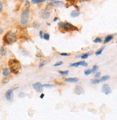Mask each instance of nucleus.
<instances>
[{"instance_id":"nucleus-40","label":"nucleus","mask_w":117,"mask_h":120,"mask_svg":"<svg viewBox=\"0 0 117 120\" xmlns=\"http://www.w3.org/2000/svg\"><path fill=\"white\" fill-rule=\"evenodd\" d=\"M44 96H45V95H44V93H42V94H41V95H40V98H44Z\"/></svg>"},{"instance_id":"nucleus-31","label":"nucleus","mask_w":117,"mask_h":120,"mask_svg":"<svg viewBox=\"0 0 117 120\" xmlns=\"http://www.w3.org/2000/svg\"><path fill=\"white\" fill-rule=\"evenodd\" d=\"M26 96V94L25 93H23V92L20 93H19V95H18V96H19L20 98H23V97H25Z\"/></svg>"},{"instance_id":"nucleus-15","label":"nucleus","mask_w":117,"mask_h":120,"mask_svg":"<svg viewBox=\"0 0 117 120\" xmlns=\"http://www.w3.org/2000/svg\"><path fill=\"white\" fill-rule=\"evenodd\" d=\"M7 54V51H6V49L4 46H2L0 48V54L2 56H5Z\"/></svg>"},{"instance_id":"nucleus-44","label":"nucleus","mask_w":117,"mask_h":120,"mask_svg":"<svg viewBox=\"0 0 117 120\" xmlns=\"http://www.w3.org/2000/svg\"><path fill=\"white\" fill-rule=\"evenodd\" d=\"M57 20H58V18H54V22H56V21H57Z\"/></svg>"},{"instance_id":"nucleus-17","label":"nucleus","mask_w":117,"mask_h":120,"mask_svg":"<svg viewBox=\"0 0 117 120\" xmlns=\"http://www.w3.org/2000/svg\"><path fill=\"white\" fill-rule=\"evenodd\" d=\"M110 79V76L109 75H105V76H103L101 79L100 80V81L101 82H104V81H106L108 80H109Z\"/></svg>"},{"instance_id":"nucleus-23","label":"nucleus","mask_w":117,"mask_h":120,"mask_svg":"<svg viewBox=\"0 0 117 120\" xmlns=\"http://www.w3.org/2000/svg\"><path fill=\"white\" fill-rule=\"evenodd\" d=\"M101 41H102L101 38H99V37H98V38H95L93 40V43H95V44H98V43H101Z\"/></svg>"},{"instance_id":"nucleus-11","label":"nucleus","mask_w":117,"mask_h":120,"mask_svg":"<svg viewBox=\"0 0 117 120\" xmlns=\"http://www.w3.org/2000/svg\"><path fill=\"white\" fill-rule=\"evenodd\" d=\"M113 35H108V36H107L105 38V39H104L103 44H108V42H110L111 40H113Z\"/></svg>"},{"instance_id":"nucleus-41","label":"nucleus","mask_w":117,"mask_h":120,"mask_svg":"<svg viewBox=\"0 0 117 120\" xmlns=\"http://www.w3.org/2000/svg\"><path fill=\"white\" fill-rule=\"evenodd\" d=\"M3 29L2 28H0V35H2V33H3Z\"/></svg>"},{"instance_id":"nucleus-25","label":"nucleus","mask_w":117,"mask_h":120,"mask_svg":"<svg viewBox=\"0 0 117 120\" xmlns=\"http://www.w3.org/2000/svg\"><path fill=\"white\" fill-rule=\"evenodd\" d=\"M46 0H32L33 3L34 4H38V3H41V2H45Z\"/></svg>"},{"instance_id":"nucleus-18","label":"nucleus","mask_w":117,"mask_h":120,"mask_svg":"<svg viewBox=\"0 0 117 120\" xmlns=\"http://www.w3.org/2000/svg\"><path fill=\"white\" fill-rule=\"evenodd\" d=\"M103 50H104V47H102V48H101L100 49H98V51H95V55H96V56L101 55V54H102V52L103 51Z\"/></svg>"},{"instance_id":"nucleus-34","label":"nucleus","mask_w":117,"mask_h":120,"mask_svg":"<svg viewBox=\"0 0 117 120\" xmlns=\"http://www.w3.org/2000/svg\"><path fill=\"white\" fill-rule=\"evenodd\" d=\"M33 26H34V28H35L38 29V28H40V24H39V23H35V24H34V25H33Z\"/></svg>"},{"instance_id":"nucleus-42","label":"nucleus","mask_w":117,"mask_h":120,"mask_svg":"<svg viewBox=\"0 0 117 120\" xmlns=\"http://www.w3.org/2000/svg\"><path fill=\"white\" fill-rule=\"evenodd\" d=\"M86 1H88V0H79L80 2H86Z\"/></svg>"},{"instance_id":"nucleus-10","label":"nucleus","mask_w":117,"mask_h":120,"mask_svg":"<svg viewBox=\"0 0 117 120\" xmlns=\"http://www.w3.org/2000/svg\"><path fill=\"white\" fill-rule=\"evenodd\" d=\"M88 65V63H86L85 62H84V61H80V62H76V63L71 64H70V67H79V66H82V67H87Z\"/></svg>"},{"instance_id":"nucleus-3","label":"nucleus","mask_w":117,"mask_h":120,"mask_svg":"<svg viewBox=\"0 0 117 120\" xmlns=\"http://www.w3.org/2000/svg\"><path fill=\"white\" fill-rule=\"evenodd\" d=\"M29 12H30V9L28 7H27L25 10L22 15H21V19H20V22L21 25L23 26H26L28 22V19H29Z\"/></svg>"},{"instance_id":"nucleus-27","label":"nucleus","mask_w":117,"mask_h":120,"mask_svg":"<svg viewBox=\"0 0 117 120\" xmlns=\"http://www.w3.org/2000/svg\"><path fill=\"white\" fill-rule=\"evenodd\" d=\"M9 81H10V78H4L2 80V82H3L4 84L8 83V82H9Z\"/></svg>"},{"instance_id":"nucleus-39","label":"nucleus","mask_w":117,"mask_h":120,"mask_svg":"<svg viewBox=\"0 0 117 120\" xmlns=\"http://www.w3.org/2000/svg\"><path fill=\"white\" fill-rule=\"evenodd\" d=\"M36 57H38V58L43 57V55H42V54H36Z\"/></svg>"},{"instance_id":"nucleus-32","label":"nucleus","mask_w":117,"mask_h":120,"mask_svg":"<svg viewBox=\"0 0 117 120\" xmlns=\"http://www.w3.org/2000/svg\"><path fill=\"white\" fill-rule=\"evenodd\" d=\"M21 52H22V54L25 56H27L28 55V52H26V51H25V50H22Z\"/></svg>"},{"instance_id":"nucleus-12","label":"nucleus","mask_w":117,"mask_h":120,"mask_svg":"<svg viewBox=\"0 0 117 120\" xmlns=\"http://www.w3.org/2000/svg\"><path fill=\"white\" fill-rule=\"evenodd\" d=\"M64 80L68 82H78L79 79L77 78H66Z\"/></svg>"},{"instance_id":"nucleus-22","label":"nucleus","mask_w":117,"mask_h":120,"mask_svg":"<svg viewBox=\"0 0 117 120\" xmlns=\"http://www.w3.org/2000/svg\"><path fill=\"white\" fill-rule=\"evenodd\" d=\"M98 70V67L97 65H94L91 70V72H96Z\"/></svg>"},{"instance_id":"nucleus-7","label":"nucleus","mask_w":117,"mask_h":120,"mask_svg":"<svg viewBox=\"0 0 117 120\" xmlns=\"http://www.w3.org/2000/svg\"><path fill=\"white\" fill-rule=\"evenodd\" d=\"M33 88H34L37 92H42L44 90V86L40 82H37L34 84H33Z\"/></svg>"},{"instance_id":"nucleus-38","label":"nucleus","mask_w":117,"mask_h":120,"mask_svg":"<svg viewBox=\"0 0 117 120\" xmlns=\"http://www.w3.org/2000/svg\"><path fill=\"white\" fill-rule=\"evenodd\" d=\"M3 9V5H2V3L0 2V12H1Z\"/></svg>"},{"instance_id":"nucleus-28","label":"nucleus","mask_w":117,"mask_h":120,"mask_svg":"<svg viewBox=\"0 0 117 120\" xmlns=\"http://www.w3.org/2000/svg\"><path fill=\"white\" fill-rule=\"evenodd\" d=\"M43 86H44V88H53V87H55V85H54L45 84V85H43Z\"/></svg>"},{"instance_id":"nucleus-29","label":"nucleus","mask_w":117,"mask_h":120,"mask_svg":"<svg viewBox=\"0 0 117 120\" xmlns=\"http://www.w3.org/2000/svg\"><path fill=\"white\" fill-rule=\"evenodd\" d=\"M62 64H63V62L59 61V62H57L56 63H55V64H54V67H58V66H61Z\"/></svg>"},{"instance_id":"nucleus-9","label":"nucleus","mask_w":117,"mask_h":120,"mask_svg":"<svg viewBox=\"0 0 117 120\" xmlns=\"http://www.w3.org/2000/svg\"><path fill=\"white\" fill-rule=\"evenodd\" d=\"M84 93V90L80 86V85H76L74 89V93H75L76 95H81Z\"/></svg>"},{"instance_id":"nucleus-5","label":"nucleus","mask_w":117,"mask_h":120,"mask_svg":"<svg viewBox=\"0 0 117 120\" xmlns=\"http://www.w3.org/2000/svg\"><path fill=\"white\" fill-rule=\"evenodd\" d=\"M47 4L48 5H51L56 7H62L64 6V4L63 2L61 1H57V0H48Z\"/></svg>"},{"instance_id":"nucleus-19","label":"nucleus","mask_w":117,"mask_h":120,"mask_svg":"<svg viewBox=\"0 0 117 120\" xmlns=\"http://www.w3.org/2000/svg\"><path fill=\"white\" fill-rule=\"evenodd\" d=\"M46 63H47V62L46 61V60H44V61H41V62H40V64H39L38 67H39V68H42L44 65L46 64Z\"/></svg>"},{"instance_id":"nucleus-30","label":"nucleus","mask_w":117,"mask_h":120,"mask_svg":"<svg viewBox=\"0 0 117 120\" xmlns=\"http://www.w3.org/2000/svg\"><path fill=\"white\" fill-rule=\"evenodd\" d=\"M84 73H85V75H89L91 73V70H89V69L85 70V72H84Z\"/></svg>"},{"instance_id":"nucleus-43","label":"nucleus","mask_w":117,"mask_h":120,"mask_svg":"<svg viewBox=\"0 0 117 120\" xmlns=\"http://www.w3.org/2000/svg\"><path fill=\"white\" fill-rule=\"evenodd\" d=\"M67 2H74L75 0H66Z\"/></svg>"},{"instance_id":"nucleus-21","label":"nucleus","mask_w":117,"mask_h":120,"mask_svg":"<svg viewBox=\"0 0 117 120\" xmlns=\"http://www.w3.org/2000/svg\"><path fill=\"white\" fill-rule=\"evenodd\" d=\"M58 73L61 74L62 75H67L69 74V71L68 70H65V71H61V70H59V71H58Z\"/></svg>"},{"instance_id":"nucleus-2","label":"nucleus","mask_w":117,"mask_h":120,"mask_svg":"<svg viewBox=\"0 0 117 120\" xmlns=\"http://www.w3.org/2000/svg\"><path fill=\"white\" fill-rule=\"evenodd\" d=\"M16 41H17V37L15 33L12 31H9L8 33H7L3 37L4 44L7 45H11L14 44L15 42H16Z\"/></svg>"},{"instance_id":"nucleus-8","label":"nucleus","mask_w":117,"mask_h":120,"mask_svg":"<svg viewBox=\"0 0 117 120\" xmlns=\"http://www.w3.org/2000/svg\"><path fill=\"white\" fill-rule=\"evenodd\" d=\"M101 90L103 93H105L106 95H108V94H110L111 90V88L109 86V85L108 84H104L102 86V88H101Z\"/></svg>"},{"instance_id":"nucleus-35","label":"nucleus","mask_w":117,"mask_h":120,"mask_svg":"<svg viewBox=\"0 0 117 120\" xmlns=\"http://www.w3.org/2000/svg\"><path fill=\"white\" fill-rule=\"evenodd\" d=\"M95 78H100V77H101V72H96L95 75Z\"/></svg>"},{"instance_id":"nucleus-13","label":"nucleus","mask_w":117,"mask_h":120,"mask_svg":"<svg viewBox=\"0 0 117 120\" xmlns=\"http://www.w3.org/2000/svg\"><path fill=\"white\" fill-rule=\"evenodd\" d=\"M80 15V12L78 10H74L70 13V16L72 18H76V17H78Z\"/></svg>"},{"instance_id":"nucleus-24","label":"nucleus","mask_w":117,"mask_h":120,"mask_svg":"<svg viewBox=\"0 0 117 120\" xmlns=\"http://www.w3.org/2000/svg\"><path fill=\"white\" fill-rule=\"evenodd\" d=\"M91 82L93 83V84H98V83H100L101 82V81H100V80L99 79H98V78H96V79H94V80H91Z\"/></svg>"},{"instance_id":"nucleus-37","label":"nucleus","mask_w":117,"mask_h":120,"mask_svg":"<svg viewBox=\"0 0 117 120\" xmlns=\"http://www.w3.org/2000/svg\"><path fill=\"white\" fill-rule=\"evenodd\" d=\"M29 4H30V2H29V1H28V0H26V2H25V6H29Z\"/></svg>"},{"instance_id":"nucleus-6","label":"nucleus","mask_w":117,"mask_h":120,"mask_svg":"<svg viewBox=\"0 0 117 120\" xmlns=\"http://www.w3.org/2000/svg\"><path fill=\"white\" fill-rule=\"evenodd\" d=\"M13 97H14V94H13V90L12 89H10L8 90L6 93H5V98L8 101H12L13 100Z\"/></svg>"},{"instance_id":"nucleus-33","label":"nucleus","mask_w":117,"mask_h":120,"mask_svg":"<svg viewBox=\"0 0 117 120\" xmlns=\"http://www.w3.org/2000/svg\"><path fill=\"white\" fill-rule=\"evenodd\" d=\"M60 55L62 56H68L70 54H67V53H60Z\"/></svg>"},{"instance_id":"nucleus-4","label":"nucleus","mask_w":117,"mask_h":120,"mask_svg":"<svg viewBox=\"0 0 117 120\" xmlns=\"http://www.w3.org/2000/svg\"><path fill=\"white\" fill-rule=\"evenodd\" d=\"M62 28L65 31H67V32H69V31H78L79 30L77 27H75L74 25H72L69 22H64L63 24Z\"/></svg>"},{"instance_id":"nucleus-1","label":"nucleus","mask_w":117,"mask_h":120,"mask_svg":"<svg viewBox=\"0 0 117 120\" xmlns=\"http://www.w3.org/2000/svg\"><path fill=\"white\" fill-rule=\"evenodd\" d=\"M8 65L10 67V70L15 75H18L21 70V64L20 62L16 59H11L9 60Z\"/></svg>"},{"instance_id":"nucleus-20","label":"nucleus","mask_w":117,"mask_h":120,"mask_svg":"<svg viewBox=\"0 0 117 120\" xmlns=\"http://www.w3.org/2000/svg\"><path fill=\"white\" fill-rule=\"evenodd\" d=\"M43 38L46 40V41H48L49 38H50V36H49V34L48 33H44V35H43Z\"/></svg>"},{"instance_id":"nucleus-14","label":"nucleus","mask_w":117,"mask_h":120,"mask_svg":"<svg viewBox=\"0 0 117 120\" xmlns=\"http://www.w3.org/2000/svg\"><path fill=\"white\" fill-rule=\"evenodd\" d=\"M10 70L8 69L7 67L4 68V69L3 70V72H2V75L5 77H7L8 75H10Z\"/></svg>"},{"instance_id":"nucleus-26","label":"nucleus","mask_w":117,"mask_h":120,"mask_svg":"<svg viewBox=\"0 0 117 120\" xmlns=\"http://www.w3.org/2000/svg\"><path fill=\"white\" fill-rule=\"evenodd\" d=\"M88 56H89V54H83V55L80 56V58H81V59H86L87 58H88Z\"/></svg>"},{"instance_id":"nucleus-36","label":"nucleus","mask_w":117,"mask_h":120,"mask_svg":"<svg viewBox=\"0 0 117 120\" xmlns=\"http://www.w3.org/2000/svg\"><path fill=\"white\" fill-rule=\"evenodd\" d=\"M43 35H44V32H43L42 30H40V31L39 32V36H40V37L41 38H43Z\"/></svg>"},{"instance_id":"nucleus-16","label":"nucleus","mask_w":117,"mask_h":120,"mask_svg":"<svg viewBox=\"0 0 117 120\" xmlns=\"http://www.w3.org/2000/svg\"><path fill=\"white\" fill-rule=\"evenodd\" d=\"M49 16H50V12H48V11H45V12L42 14V18H43L44 19H47Z\"/></svg>"}]
</instances>
